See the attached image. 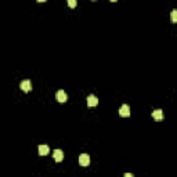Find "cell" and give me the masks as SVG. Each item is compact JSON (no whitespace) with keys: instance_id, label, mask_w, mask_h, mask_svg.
<instances>
[{"instance_id":"obj_1","label":"cell","mask_w":177,"mask_h":177,"mask_svg":"<svg viewBox=\"0 0 177 177\" xmlns=\"http://www.w3.org/2000/svg\"><path fill=\"white\" fill-rule=\"evenodd\" d=\"M79 165L83 166V168L89 166L90 165V156L87 155V154H82V155L79 156Z\"/></svg>"},{"instance_id":"obj_2","label":"cell","mask_w":177,"mask_h":177,"mask_svg":"<svg viewBox=\"0 0 177 177\" xmlns=\"http://www.w3.org/2000/svg\"><path fill=\"white\" fill-rule=\"evenodd\" d=\"M55 98H57L58 102H66L68 101V96H66V93L64 90H58L57 94H55Z\"/></svg>"},{"instance_id":"obj_3","label":"cell","mask_w":177,"mask_h":177,"mask_svg":"<svg viewBox=\"0 0 177 177\" xmlns=\"http://www.w3.org/2000/svg\"><path fill=\"white\" fill-rule=\"evenodd\" d=\"M19 89H21L24 93H28V91H30V89H32V84H30L29 80H22L21 83H19Z\"/></svg>"},{"instance_id":"obj_4","label":"cell","mask_w":177,"mask_h":177,"mask_svg":"<svg viewBox=\"0 0 177 177\" xmlns=\"http://www.w3.org/2000/svg\"><path fill=\"white\" fill-rule=\"evenodd\" d=\"M119 115L120 116H130V107L127 104H123L119 108Z\"/></svg>"},{"instance_id":"obj_5","label":"cell","mask_w":177,"mask_h":177,"mask_svg":"<svg viewBox=\"0 0 177 177\" xmlns=\"http://www.w3.org/2000/svg\"><path fill=\"white\" fill-rule=\"evenodd\" d=\"M87 105L89 107H97L98 105V98L94 94H90V96L87 97Z\"/></svg>"},{"instance_id":"obj_6","label":"cell","mask_w":177,"mask_h":177,"mask_svg":"<svg viewBox=\"0 0 177 177\" xmlns=\"http://www.w3.org/2000/svg\"><path fill=\"white\" fill-rule=\"evenodd\" d=\"M53 158H54L55 162H61L64 159V152L61 150H54V152H53Z\"/></svg>"},{"instance_id":"obj_7","label":"cell","mask_w":177,"mask_h":177,"mask_svg":"<svg viewBox=\"0 0 177 177\" xmlns=\"http://www.w3.org/2000/svg\"><path fill=\"white\" fill-rule=\"evenodd\" d=\"M152 118L155 120H162L163 119V111L162 109H155V111H152Z\"/></svg>"},{"instance_id":"obj_8","label":"cell","mask_w":177,"mask_h":177,"mask_svg":"<svg viewBox=\"0 0 177 177\" xmlns=\"http://www.w3.org/2000/svg\"><path fill=\"white\" fill-rule=\"evenodd\" d=\"M50 152V148H48V145H39V155L40 156H46L47 154Z\"/></svg>"},{"instance_id":"obj_9","label":"cell","mask_w":177,"mask_h":177,"mask_svg":"<svg viewBox=\"0 0 177 177\" xmlns=\"http://www.w3.org/2000/svg\"><path fill=\"white\" fill-rule=\"evenodd\" d=\"M170 19L172 22H174V24H177V10H173L170 14Z\"/></svg>"},{"instance_id":"obj_10","label":"cell","mask_w":177,"mask_h":177,"mask_svg":"<svg viewBox=\"0 0 177 177\" xmlns=\"http://www.w3.org/2000/svg\"><path fill=\"white\" fill-rule=\"evenodd\" d=\"M66 2H68V6L71 9H75L76 7V0H66Z\"/></svg>"},{"instance_id":"obj_11","label":"cell","mask_w":177,"mask_h":177,"mask_svg":"<svg viewBox=\"0 0 177 177\" xmlns=\"http://www.w3.org/2000/svg\"><path fill=\"white\" fill-rule=\"evenodd\" d=\"M125 177H133V174H130V173H125Z\"/></svg>"},{"instance_id":"obj_12","label":"cell","mask_w":177,"mask_h":177,"mask_svg":"<svg viewBox=\"0 0 177 177\" xmlns=\"http://www.w3.org/2000/svg\"><path fill=\"white\" fill-rule=\"evenodd\" d=\"M37 2H39V3H44L46 0H37Z\"/></svg>"},{"instance_id":"obj_13","label":"cell","mask_w":177,"mask_h":177,"mask_svg":"<svg viewBox=\"0 0 177 177\" xmlns=\"http://www.w3.org/2000/svg\"><path fill=\"white\" fill-rule=\"evenodd\" d=\"M111 2H112V3H115V2H118V0H111Z\"/></svg>"},{"instance_id":"obj_14","label":"cell","mask_w":177,"mask_h":177,"mask_svg":"<svg viewBox=\"0 0 177 177\" xmlns=\"http://www.w3.org/2000/svg\"><path fill=\"white\" fill-rule=\"evenodd\" d=\"M93 2H94V0H93Z\"/></svg>"}]
</instances>
